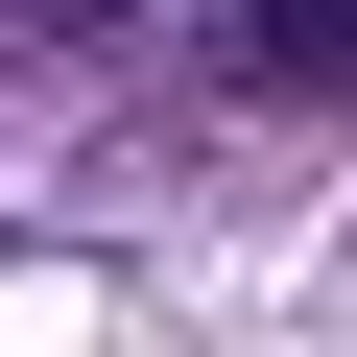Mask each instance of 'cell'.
Returning <instances> with one entry per match:
<instances>
[{
  "mask_svg": "<svg viewBox=\"0 0 357 357\" xmlns=\"http://www.w3.org/2000/svg\"><path fill=\"white\" fill-rule=\"evenodd\" d=\"M215 72H238V96H357V0H238Z\"/></svg>",
  "mask_w": 357,
  "mask_h": 357,
  "instance_id": "1",
  "label": "cell"
},
{
  "mask_svg": "<svg viewBox=\"0 0 357 357\" xmlns=\"http://www.w3.org/2000/svg\"><path fill=\"white\" fill-rule=\"evenodd\" d=\"M0 24H24V48H72V24H119V0H0Z\"/></svg>",
  "mask_w": 357,
  "mask_h": 357,
  "instance_id": "2",
  "label": "cell"
}]
</instances>
